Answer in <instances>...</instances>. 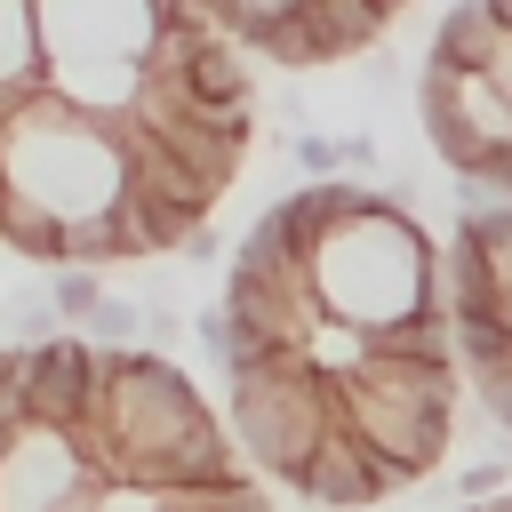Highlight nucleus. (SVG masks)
<instances>
[{
    "instance_id": "obj_15",
    "label": "nucleus",
    "mask_w": 512,
    "mask_h": 512,
    "mask_svg": "<svg viewBox=\"0 0 512 512\" xmlns=\"http://www.w3.org/2000/svg\"><path fill=\"white\" fill-rule=\"evenodd\" d=\"M48 304H56V320H88V312L104 304V288H96L88 264H56V296H48Z\"/></svg>"
},
{
    "instance_id": "obj_18",
    "label": "nucleus",
    "mask_w": 512,
    "mask_h": 512,
    "mask_svg": "<svg viewBox=\"0 0 512 512\" xmlns=\"http://www.w3.org/2000/svg\"><path fill=\"white\" fill-rule=\"evenodd\" d=\"M496 328H504V352H512V296H496Z\"/></svg>"
},
{
    "instance_id": "obj_17",
    "label": "nucleus",
    "mask_w": 512,
    "mask_h": 512,
    "mask_svg": "<svg viewBox=\"0 0 512 512\" xmlns=\"http://www.w3.org/2000/svg\"><path fill=\"white\" fill-rule=\"evenodd\" d=\"M456 496H472V504L504 496V456H488V464H464V472H456Z\"/></svg>"
},
{
    "instance_id": "obj_5",
    "label": "nucleus",
    "mask_w": 512,
    "mask_h": 512,
    "mask_svg": "<svg viewBox=\"0 0 512 512\" xmlns=\"http://www.w3.org/2000/svg\"><path fill=\"white\" fill-rule=\"evenodd\" d=\"M416 112H424L432 152H440L464 184H496V168L512 160V104H504L480 72H456V64H432V56H424Z\"/></svg>"
},
{
    "instance_id": "obj_8",
    "label": "nucleus",
    "mask_w": 512,
    "mask_h": 512,
    "mask_svg": "<svg viewBox=\"0 0 512 512\" xmlns=\"http://www.w3.org/2000/svg\"><path fill=\"white\" fill-rule=\"evenodd\" d=\"M296 496L304 504H320V512H368V504H384V496H400V480L336 424L320 448H312V464H304V480H296Z\"/></svg>"
},
{
    "instance_id": "obj_9",
    "label": "nucleus",
    "mask_w": 512,
    "mask_h": 512,
    "mask_svg": "<svg viewBox=\"0 0 512 512\" xmlns=\"http://www.w3.org/2000/svg\"><path fill=\"white\" fill-rule=\"evenodd\" d=\"M456 248L480 264V280H488L496 296H512V200H504V192H496V200H464Z\"/></svg>"
},
{
    "instance_id": "obj_4",
    "label": "nucleus",
    "mask_w": 512,
    "mask_h": 512,
    "mask_svg": "<svg viewBox=\"0 0 512 512\" xmlns=\"http://www.w3.org/2000/svg\"><path fill=\"white\" fill-rule=\"evenodd\" d=\"M224 416H232V456H248L264 480H304L312 448L336 432V392L304 368V352H256L224 344Z\"/></svg>"
},
{
    "instance_id": "obj_1",
    "label": "nucleus",
    "mask_w": 512,
    "mask_h": 512,
    "mask_svg": "<svg viewBox=\"0 0 512 512\" xmlns=\"http://www.w3.org/2000/svg\"><path fill=\"white\" fill-rule=\"evenodd\" d=\"M304 208H312V296H320V320H344L360 336H392V328H416L440 312V256L424 240V224L384 192V184H352V176H328V184H304Z\"/></svg>"
},
{
    "instance_id": "obj_20",
    "label": "nucleus",
    "mask_w": 512,
    "mask_h": 512,
    "mask_svg": "<svg viewBox=\"0 0 512 512\" xmlns=\"http://www.w3.org/2000/svg\"><path fill=\"white\" fill-rule=\"evenodd\" d=\"M368 8H384V16H392V8H400V0H368Z\"/></svg>"
},
{
    "instance_id": "obj_16",
    "label": "nucleus",
    "mask_w": 512,
    "mask_h": 512,
    "mask_svg": "<svg viewBox=\"0 0 512 512\" xmlns=\"http://www.w3.org/2000/svg\"><path fill=\"white\" fill-rule=\"evenodd\" d=\"M480 80L512 104V24H496V40H488V56H480Z\"/></svg>"
},
{
    "instance_id": "obj_6",
    "label": "nucleus",
    "mask_w": 512,
    "mask_h": 512,
    "mask_svg": "<svg viewBox=\"0 0 512 512\" xmlns=\"http://www.w3.org/2000/svg\"><path fill=\"white\" fill-rule=\"evenodd\" d=\"M96 488L104 480L88 472V456L56 424H24L0 448V512H88Z\"/></svg>"
},
{
    "instance_id": "obj_10",
    "label": "nucleus",
    "mask_w": 512,
    "mask_h": 512,
    "mask_svg": "<svg viewBox=\"0 0 512 512\" xmlns=\"http://www.w3.org/2000/svg\"><path fill=\"white\" fill-rule=\"evenodd\" d=\"M40 80H48V56H40L32 0H0V96H32Z\"/></svg>"
},
{
    "instance_id": "obj_14",
    "label": "nucleus",
    "mask_w": 512,
    "mask_h": 512,
    "mask_svg": "<svg viewBox=\"0 0 512 512\" xmlns=\"http://www.w3.org/2000/svg\"><path fill=\"white\" fill-rule=\"evenodd\" d=\"M136 336H144V312H136L128 296H104V304L88 312V344H96V352H136Z\"/></svg>"
},
{
    "instance_id": "obj_12",
    "label": "nucleus",
    "mask_w": 512,
    "mask_h": 512,
    "mask_svg": "<svg viewBox=\"0 0 512 512\" xmlns=\"http://www.w3.org/2000/svg\"><path fill=\"white\" fill-rule=\"evenodd\" d=\"M368 360V336L360 328H344V320H320L312 336H304V368L320 376V384H336V376H352Z\"/></svg>"
},
{
    "instance_id": "obj_2",
    "label": "nucleus",
    "mask_w": 512,
    "mask_h": 512,
    "mask_svg": "<svg viewBox=\"0 0 512 512\" xmlns=\"http://www.w3.org/2000/svg\"><path fill=\"white\" fill-rule=\"evenodd\" d=\"M0 192H16L32 216H48L56 232L72 224H104L128 200V160L112 144L104 120L64 112L48 88H32L8 128H0Z\"/></svg>"
},
{
    "instance_id": "obj_7",
    "label": "nucleus",
    "mask_w": 512,
    "mask_h": 512,
    "mask_svg": "<svg viewBox=\"0 0 512 512\" xmlns=\"http://www.w3.org/2000/svg\"><path fill=\"white\" fill-rule=\"evenodd\" d=\"M88 392H96V344H88V336L24 344V408H32V424L72 432L80 408H88Z\"/></svg>"
},
{
    "instance_id": "obj_13",
    "label": "nucleus",
    "mask_w": 512,
    "mask_h": 512,
    "mask_svg": "<svg viewBox=\"0 0 512 512\" xmlns=\"http://www.w3.org/2000/svg\"><path fill=\"white\" fill-rule=\"evenodd\" d=\"M296 8H304V0H216V16H224V40H232V48H256V40H264V32H280Z\"/></svg>"
},
{
    "instance_id": "obj_3",
    "label": "nucleus",
    "mask_w": 512,
    "mask_h": 512,
    "mask_svg": "<svg viewBox=\"0 0 512 512\" xmlns=\"http://www.w3.org/2000/svg\"><path fill=\"white\" fill-rule=\"evenodd\" d=\"M336 392V424L408 488L440 464L448 448V416H456V360L432 352H368L352 376L328 384Z\"/></svg>"
},
{
    "instance_id": "obj_19",
    "label": "nucleus",
    "mask_w": 512,
    "mask_h": 512,
    "mask_svg": "<svg viewBox=\"0 0 512 512\" xmlns=\"http://www.w3.org/2000/svg\"><path fill=\"white\" fill-rule=\"evenodd\" d=\"M488 16H496V24H512V0H488Z\"/></svg>"
},
{
    "instance_id": "obj_11",
    "label": "nucleus",
    "mask_w": 512,
    "mask_h": 512,
    "mask_svg": "<svg viewBox=\"0 0 512 512\" xmlns=\"http://www.w3.org/2000/svg\"><path fill=\"white\" fill-rule=\"evenodd\" d=\"M488 40H496V16H488V0H456V8L440 16V32H432V64H456V72H480V56H488Z\"/></svg>"
}]
</instances>
